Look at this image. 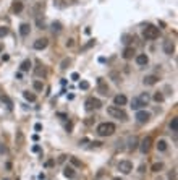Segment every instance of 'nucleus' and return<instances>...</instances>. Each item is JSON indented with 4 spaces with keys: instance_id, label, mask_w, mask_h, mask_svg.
I'll return each instance as SVG.
<instances>
[{
    "instance_id": "nucleus-3",
    "label": "nucleus",
    "mask_w": 178,
    "mask_h": 180,
    "mask_svg": "<svg viewBox=\"0 0 178 180\" xmlns=\"http://www.w3.org/2000/svg\"><path fill=\"white\" fill-rule=\"evenodd\" d=\"M142 37L147 39V41H154V39L159 37V28L152 26V25H147L144 29H142Z\"/></svg>"
},
{
    "instance_id": "nucleus-2",
    "label": "nucleus",
    "mask_w": 178,
    "mask_h": 180,
    "mask_svg": "<svg viewBox=\"0 0 178 180\" xmlns=\"http://www.w3.org/2000/svg\"><path fill=\"white\" fill-rule=\"evenodd\" d=\"M107 114L110 115V117H113V119L122 120V122H125L126 119H128L126 112H125L122 107H118V105H110V107H107Z\"/></svg>"
},
{
    "instance_id": "nucleus-28",
    "label": "nucleus",
    "mask_w": 178,
    "mask_h": 180,
    "mask_svg": "<svg viewBox=\"0 0 178 180\" xmlns=\"http://www.w3.org/2000/svg\"><path fill=\"white\" fill-rule=\"evenodd\" d=\"M8 34V28H5V26H0V37H5Z\"/></svg>"
},
{
    "instance_id": "nucleus-34",
    "label": "nucleus",
    "mask_w": 178,
    "mask_h": 180,
    "mask_svg": "<svg viewBox=\"0 0 178 180\" xmlns=\"http://www.w3.org/2000/svg\"><path fill=\"white\" fill-rule=\"evenodd\" d=\"M91 46H94V41H91V42H89V44H86V46H84V47H83V50H86V49H89V47H91Z\"/></svg>"
},
{
    "instance_id": "nucleus-10",
    "label": "nucleus",
    "mask_w": 178,
    "mask_h": 180,
    "mask_svg": "<svg viewBox=\"0 0 178 180\" xmlns=\"http://www.w3.org/2000/svg\"><path fill=\"white\" fill-rule=\"evenodd\" d=\"M159 81V78L156 75H149V76H144V80H142V83L146 84V86H154Z\"/></svg>"
},
{
    "instance_id": "nucleus-19",
    "label": "nucleus",
    "mask_w": 178,
    "mask_h": 180,
    "mask_svg": "<svg viewBox=\"0 0 178 180\" xmlns=\"http://www.w3.org/2000/svg\"><path fill=\"white\" fill-rule=\"evenodd\" d=\"M99 91H100V94H104V96L108 94V86H105V84L102 83V80H99Z\"/></svg>"
},
{
    "instance_id": "nucleus-37",
    "label": "nucleus",
    "mask_w": 178,
    "mask_h": 180,
    "mask_svg": "<svg viewBox=\"0 0 178 180\" xmlns=\"http://www.w3.org/2000/svg\"><path fill=\"white\" fill-rule=\"evenodd\" d=\"M0 52H2V46H0Z\"/></svg>"
},
{
    "instance_id": "nucleus-35",
    "label": "nucleus",
    "mask_w": 178,
    "mask_h": 180,
    "mask_svg": "<svg viewBox=\"0 0 178 180\" xmlns=\"http://www.w3.org/2000/svg\"><path fill=\"white\" fill-rule=\"evenodd\" d=\"M71 78H73V80H78L79 76H78V73H73V75H71Z\"/></svg>"
},
{
    "instance_id": "nucleus-24",
    "label": "nucleus",
    "mask_w": 178,
    "mask_h": 180,
    "mask_svg": "<svg viewBox=\"0 0 178 180\" xmlns=\"http://www.w3.org/2000/svg\"><path fill=\"white\" fill-rule=\"evenodd\" d=\"M152 172H159V170H162V169H164V164H162V162H156V164H152Z\"/></svg>"
},
{
    "instance_id": "nucleus-27",
    "label": "nucleus",
    "mask_w": 178,
    "mask_h": 180,
    "mask_svg": "<svg viewBox=\"0 0 178 180\" xmlns=\"http://www.w3.org/2000/svg\"><path fill=\"white\" fill-rule=\"evenodd\" d=\"M34 89H36V91H42V88H44V84L41 83V81H34Z\"/></svg>"
},
{
    "instance_id": "nucleus-15",
    "label": "nucleus",
    "mask_w": 178,
    "mask_h": 180,
    "mask_svg": "<svg viewBox=\"0 0 178 180\" xmlns=\"http://www.w3.org/2000/svg\"><path fill=\"white\" fill-rule=\"evenodd\" d=\"M31 60L29 59H28V60H23L21 62V65H20V68H21V71H29L31 70Z\"/></svg>"
},
{
    "instance_id": "nucleus-23",
    "label": "nucleus",
    "mask_w": 178,
    "mask_h": 180,
    "mask_svg": "<svg viewBox=\"0 0 178 180\" xmlns=\"http://www.w3.org/2000/svg\"><path fill=\"white\" fill-rule=\"evenodd\" d=\"M170 128H172V132H176L178 130V117H173V119H172Z\"/></svg>"
},
{
    "instance_id": "nucleus-20",
    "label": "nucleus",
    "mask_w": 178,
    "mask_h": 180,
    "mask_svg": "<svg viewBox=\"0 0 178 180\" xmlns=\"http://www.w3.org/2000/svg\"><path fill=\"white\" fill-rule=\"evenodd\" d=\"M23 96H25L26 101H29V102H34V101H36V94H32L29 91H25V93H23Z\"/></svg>"
},
{
    "instance_id": "nucleus-14",
    "label": "nucleus",
    "mask_w": 178,
    "mask_h": 180,
    "mask_svg": "<svg viewBox=\"0 0 178 180\" xmlns=\"http://www.w3.org/2000/svg\"><path fill=\"white\" fill-rule=\"evenodd\" d=\"M29 31H31V26L28 25V23H23L20 26V34L21 36H28V34H29Z\"/></svg>"
},
{
    "instance_id": "nucleus-8",
    "label": "nucleus",
    "mask_w": 178,
    "mask_h": 180,
    "mask_svg": "<svg viewBox=\"0 0 178 180\" xmlns=\"http://www.w3.org/2000/svg\"><path fill=\"white\" fill-rule=\"evenodd\" d=\"M126 102H128V99H126V96H123V94H117V96L113 98V104L118 105V107H122V105H125Z\"/></svg>"
},
{
    "instance_id": "nucleus-32",
    "label": "nucleus",
    "mask_w": 178,
    "mask_h": 180,
    "mask_svg": "<svg viewBox=\"0 0 178 180\" xmlns=\"http://www.w3.org/2000/svg\"><path fill=\"white\" fill-rule=\"evenodd\" d=\"M68 63H70V60H68V59H65V60L62 62V68H66V65H68Z\"/></svg>"
},
{
    "instance_id": "nucleus-21",
    "label": "nucleus",
    "mask_w": 178,
    "mask_h": 180,
    "mask_svg": "<svg viewBox=\"0 0 178 180\" xmlns=\"http://www.w3.org/2000/svg\"><path fill=\"white\" fill-rule=\"evenodd\" d=\"M157 149L159 151H167V141H165V140H159L157 141Z\"/></svg>"
},
{
    "instance_id": "nucleus-9",
    "label": "nucleus",
    "mask_w": 178,
    "mask_h": 180,
    "mask_svg": "<svg viewBox=\"0 0 178 180\" xmlns=\"http://www.w3.org/2000/svg\"><path fill=\"white\" fill-rule=\"evenodd\" d=\"M47 44H49V41H47L45 37H42V39H37V41L34 42V49H36V50H42V49L47 47Z\"/></svg>"
},
{
    "instance_id": "nucleus-4",
    "label": "nucleus",
    "mask_w": 178,
    "mask_h": 180,
    "mask_svg": "<svg viewBox=\"0 0 178 180\" xmlns=\"http://www.w3.org/2000/svg\"><path fill=\"white\" fill-rule=\"evenodd\" d=\"M84 107H86V110H97V109L102 107V102L97 98H89L84 102Z\"/></svg>"
},
{
    "instance_id": "nucleus-16",
    "label": "nucleus",
    "mask_w": 178,
    "mask_h": 180,
    "mask_svg": "<svg viewBox=\"0 0 178 180\" xmlns=\"http://www.w3.org/2000/svg\"><path fill=\"white\" fill-rule=\"evenodd\" d=\"M63 175L68 177V178H73L74 175H76V172H74L73 167H65V170H63Z\"/></svg>"
},
{
    "instance_id": "nucleus-7",
    "label": "nucleus",
    "mask_w": 178,
    "mask_h": 180,
    "mask_svg": "<svg viewBox=\"0 0 178 180\" xmlns=\"http://www.w3.org/2000/svg\"><path fill=\"white\" fill-rule=\"evenodd\" d=\"M151 144H152V138L151 136H146L144 140L141 141V146H139V149H141V153H147L149 149H151Z\"/></svg>"
},
{
    "instance_id": "nucleus-13",
    "label": "nucleus",
    "mask_w": 178,
    "mask_h": 180,
    "mask_svg": "<svg viewBox=\"0 0 178 180\" xmlns=\"http://www.w3.org/2000/svg\"><path fill=\"white\" fill-rule=\"evenodd\" d=\"M123 59H126V60H130V59H133V55H134V49L133 47H126L125 50H123Z\"/></svg>"
},
{
    "instance_id": "nucleus-38",
    "label": "nucleus",
    "mask_w": 178,
    "mask_h": 180,
    "mask_svg": "<svg viewBox=\"0 0 178 180\" xmlns=\"http://www.w3.org/2000/svg\"><path fill=\"white\" fill-rule=\"evenodd\" d=\"M5 180H8V178H5Z\"/></svg>"
},
{
    "instance_id": "nucleus-36",
    "label": "nucleus",
    "mask_w": 178,
    "mask_h": 180,
    "mask_svg": "<svg viewBox=\"0 0 178 180\" xmlns=\"http://www.w3.org/2000/svg\"><path fill=\"white\" fill-rule=\"evenodd\" d=\"M66 46H68V47H71V46H73V39H70V41L66 42Z\"/></svg>"
},
{
    "instance_id": "nucleus-29",
    "label": "nucleus",
    "mask_w": 178,
    "mask_h": 180,
    "mask_svg": "<svg viewBox=\"0 0 178 180\" xmlns=\"http://www.w3.org/2000/svg\"><path fill=\"white\" fill-rule=\"evenodd\" d=\"M52 29H54V31H57V33L62 31V25H60V23H54V25H52Z\"/></svg>"
},
{
    "instance_id": "nucleus-26",
    "label": "nucleus",
    "mask_w": 178,
    "mask_h": 180,
    "mask_svg": "<svg viewBox=\"0 0 178 180\" xmlns=\"http://www.w3.org/2000/svg\"><path fill=\"white\" fill-rule=\"evenodd\" d=\"M154 101H156V102H164V94L162 93H156L154 94Z\"/></svg>"
},
{
    "instance_id": "nucleus-17",
    "label": "nucleus",
    "mask_w": 178,
    "mask_h": 180,
    "mask_svg": "<svg viewBox=\"0 0 178 180\" xmlns=\"http://www.w3.org/2000/svg\"><path fill=\"white\" fill-rule=\"evenodd\" d=\"M130 144H128V149L130 151H133V149H136L138 148V138L136 136H133V138H130V141H128Z\"/></svg>"
},
{
    "instance_id": "nucleus-31",
    "label": "nucleus",
    "mask_w": 178,
    "mask_h": 180,
    "mask_svg": "<svg viewBox=\"0 0 178 180\" xmlns=\"http://www.w3.org/2000/svg\"><path fill=\"white\" fill-rule=\"evenodd\" d=\"M36 73H37V75H42V76L47 75V71H45V68H37V70H36Z\"/></svg>"
},
{
    "instance_id": "nucleus-30",
    "label": "nucleus",
    "mask_w": 178,
    "mask_h": 180,
    "mask_svg": "<svg viewBox=\"0 0 178 180\" xmlns=\"http://www.w3.org/2000/svg\"><path fill=\"white\" fill-rule=\"evenodd\" d=\"M79 88H81V89H89V83L88 81H81V83H79Z\"/></svg>"
},
{
    "instance_id": "nucleus-6",
    "label": "nucleus",
    "mask_w": 178,
    "mask_h": 180,
    "mask_svg": "<svg viewBox=\"0 0 178 180\" xmlns=\"http://www.w3.org/2000/svg\"><path fill=\"white\" fill-rule=\"evenodd\" d=\"M149 119H151V114L146 110H138V114H136V120L139 122V123H146L149 122Z\"/></svg>"
},
{
    "instance_id": "nucleus-5",
    "label": "nucleus",
    "mask_w": 178,
    "mask_h": 180,
    "mask_svg": "<svg viewBox=\"0 0 178 180\" xmlns=\"http://www.w3.org/2000/svg\"><path fill=\"white\" fill-rule=\"evenodd\" d=\"M117 167H118V170L122 172V174H125V175H126V174H130L131 170H133V164H131L130 161H120Z\"/></svg>"
},
{
    "instance_id": "nucleus-18",
    "label": "nucleus",
    "mask_w": 178,
    "mask_h": 180,
    "mask_svg": "<svg viewBox=\"0 0 178 180\" xmlns=\"http://www.w3.org/2000/svg\"><path fill=\"white\" fill-rule=\"evenodd\" d=\"M131 107H133L134 110H139L141 107H142V104H141V101L138 99V98H134L133 101H131Z\"/></svg>"
},
{
    "instance_id": "nucleus-22",
    "label": "nucleus",
    "mask_w": 178,
    "mask_h": 180,
    "mask_svg": "<svg viewBox=\"0 0 178 180\" xmlns=\"http://www.w3.org/2000/svg\"><path fill=\"white\" fill-rule=\"evenodd\" d=\"M138 99L141 101V104H142V105H147V102H149V94H147V93H142Z\"/></svg>"
},
{
    "instance_id": "nucleus-11",
    "label": "nucleus",
    "mask_w": 178,
    "mask_h": 180,
    "mask_svg": "<svg viewBox=\"0 0 178 180\" xmlns=\"http://www.w3.org/2000/svg\"><path fill=\"white\" fill-rule=\"evenodd\" d=\"M147 62H149V59H147V55H146V54H139V55H136V63L139 65V67L147 65Z\"/></svg>"
},
{
    "instance_id": "nucleus-25",
    "label": "nucleus",
    "mask_w": 178,
    "mask_h": 180,
    "mask_svg": "<svg viewBox=\"0 0 178 180\" xmlns=\"http://www.w3.org/2000/svg\"><path fill=\"white\" fill-rule=\"evenodd\" d=\"M21 10H23V3H21V2H16V3L13 5V12H15V13H21Z\"/></svg>"
},
{
    "instance_id": "nucleus-1",
    "label": "nucleus",
    "mask_w": 178,
    "mask_h": 180,
    "mask_svg": "<svg viewBox=\"0 0 178 180\" xmlns=\"http://www.w3.org/2000/svg\"><path fill=\"white\" fill-rule=\"evenodd\" d=\"M115 130L117 128H115V125H113L112 122H102L96 128V132H97L99 136H112V135L115 133Z\"/></svg>"
},
{
    "instance_id": "nucleus-12",
    "label": "nucleus",
    "mask_w": 178,
    "mask_h": 180,
    "mask_svg": "<svg viewBox=\"0 0 178 180\" xmlns=\"http://www.w3.org/2000/svg\"><path fill=\"white\" fill-rule=\"evenodd\" d=\"M164 50H165V54L172 55V54H173V50H175L173 42H172V41H165V44H164Z\"/></svg>"
},
{
    "instance_id": "nucleus-33",
    "label": "nucleus",
    "mask_w": 178,
    "mask_h": 180,
    "mask_svg": "<svg viewBox=\"0 0 178 180\" xmlns=\"http://www.w3.org/2000/svg\"><path fill=\"white\" fill-rule=\"evenodd\" d=\"M71 162H73L74 166H81V162H79L78 159H74V157H71Z\"/></svg>"
}]
</instances>
